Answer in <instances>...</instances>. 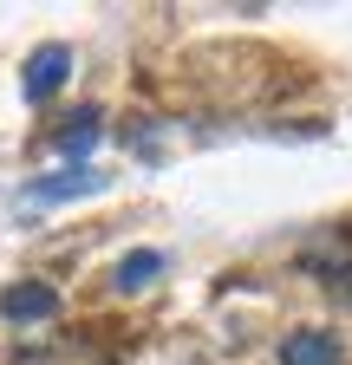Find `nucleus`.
<instances>
[{
  "label": "nucleus",
  "mask_w": 352,
  "mask_h": 365,
  "mask_svg": "<svg viewBox=\"0 0 352 365\" xmlns=\"http://www.w3.org/2000/svg\"><path fill=\"white\" fill-rule=\"evenodd\" d=\"M78 190H98V176H92V170H66V176H53V182H33L39 202H59V196H78Z\"/></svg>",
  "instance_id": "nucleus-5"
},
{
  "label": "nucleus",
  "mask_w": 352,
  "mask_h": 365,
  "mask_svg": "<svg viewBox=\"0 0 352 365\" xmlns=\"http://www.w3.org/2000/svg\"><path fill=\"white\" fill-rule=\"evenodd\" d=\"M66 72H72V53H66V46H39V53L26 59V78L20 85H26V98L39 105V98H53V91L66 85Z\"/></svg>",
  "instance_id": "nucleus-2"
},
{
  "label": "nucleus",
  "mask_w": 352,
  "mask_h": 365,
  "mask_svg": "<svg viewBox=\"0 0 352 365\" xmlns=\"http://www.w3.org/2000/svg\"><path fill=\"white\" fill-rule=\"evenodd\" d=\"M326 287H333V294H339V300H346V307H352V267H346V274H339V281H326Z\"/></svg>",
  "instance_id": "nucleus-6"
},
{
  "label": "nucleus",
  "mask_w": 352,
  "mask_h": 365,
  "mask_svg": "<svg viewBox=\"0 0 352 365\" xmlns=\"http://www.w3.org/2000/svg\"><path fill=\"white\" fill-rule=\"evenodd\" d=\"M339 359H346V346L326 327H300L281 339V365H339Z\"/></svg>",
  "instance_id": "nucleus-1"
},
{
  "label": "nucleus",
  "mask_w": 352,
  "mask_h": 365,
  "mask_svg": "<svg viewBox=\"0 0 352 365\" xmlns=\"http://www.w3.org/2000/svg\"><path fill=\"white\" fill-rule=\"evenodd\" d=\"M0 313H7V319H53L59 313V294L46 281H26V287H7V294H0Z\"/></svg>",
  "instance_id": "nucleus-3"
},
{
  "label": "nucleus",
  "mask_w": 352,
  "mask_h": 365,
  "mask_svg": "<svg viewBox=\"0 0 352 365\" xmlns=\"http://www.w3.org/2000/svg\"><path fill=\"white\" fill-rule=\"evenodd\" d=\"M157 267H163V255H157V248H138V255H124V261H118V287H124V294L150 287V274H157Z\"/></svg>",
  "instance_id": "nucleus-4"
}]
</instances>
